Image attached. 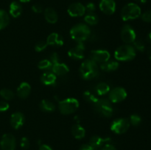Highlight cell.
I'll use <instances>...</instances> for the list:
<instances>
[{
    "label": "cell",
    "instance_id": "6da1fadb",
    "mask_svg": "<svg viewBox=\"0 0 151 150\" xmlns=\"http://www.w3.org/2000/svg\"><path fill=\"white\" fill-rule=\"evenodd\" d=\"M80 74L83 79L86 80H90L98 75L99 67L97 63L91 60V59H87L81 63L80 66Z\"/></svg>",
    "mask_w": 151,
    "mask_h": 150
},
{
    "label": "cell",
    "instance_id": "7a4b0ae2",
    "mask_svg": "<svg viewBox=\"0 0 151 150\" xmlns=\"http://www.w3.org/2000/svg\"><path fill=\"white\" fill-rule=\"evenodd\" d=\"M69 33L74 41L78 43H83L91 35V29L86 24L79 23L72 26Z\"/></svg>",
    "mask_w": 151,
    "mask_h": 150
},
{
    "label": "cell",
    "instance_id": "3957f363",
    "mask_svg": "<svg viewBox=\"0 0 151 150\" xmlns=\"http://www.w3.org/2000/svg\"><path fill=\"white\" fill-rule=\"evenodd\" d=\"M136 49L130 44H124L118 47L114 51V57L118 61H130L135 58Z\"/></svg>",
    "mask_w": 151,
    "mask_h": 150
},
{
    "label": "cell",
    "instance_id": "277c9868",
    "mask_svg": "<svg viewBox=\"0 0 151 150\" xmlns=\"http://www.w3.org/2000/svg\"><path fill=\"white\" fill-rule=\"evenodd\" d=\"M141 8L135 3H128L121 10V18L123 21L134 20L141 16Z\"/></svg>",
    "mask_w": 151,
    "mask_h": 150
},
{
    "label": "cell",
    "instance_id": "5b68a950",
    "mask_svg": "<svg viewBox=\"0 0 151 150\" xmlns=\"http://www.w3.org/2000/svg\"><path fill=\"white\" fill-rule=\"evenodd\" d=\"M79 101L75 98H66L58 102V110L63 115H71L79 108Z\"/></svg>",
    "mask_w": 151,
    "mask_h": 150
},
{
    "label": "cell",
    "instance_id": "8992f818",
    "mask_svg": "<svg viewBox=\"0 0 151 150\" xmlns=\"http://www.w3.org/2000/svg\"><path fill=\"white\" fill-rule=\"evenodd\" d=\"M95 111L100 116L109 118L114 114V107L110 100L106 99H98L94 104Z\"/></svg>",
    "mask_w": 151,
    "mask_h": 150
},
{
    "label": "cell",
    "instance_id": "52a82bcc",
    "mask_svg": "<svg viewBox=\"0 0 151 150\" xmlns=\"http://www.w3.org/2000/svg\"><path fill=\"white\" fill-rule=\"evenodd\" d=\"M129 120L125 118H119L112 121L111 124V130L115 134L121 135L125 133L130 127Z\"/></svg>",
    "mask_w": 151,
    "mask_h": 150
},
{
    "label": "cell",
    "instance_id": "ba28073f",
    "mask_svg": "<svg viewBox=\"0 0 151 150\" xmlns=\"http://www.w3.org/2000/svg\"><path fill=\"white\" fill-rule=\"evenodd\" d=\"M120 36L122 41L125 44H133L137 39V35L134 28L129 24H125L121 29Z\"/></svg>",
    "mask_w": 151,
    "mask_h": 150
},
{
    "label": "cell",
    "instance_id": "9c48e42d",
    "mask_svg": "<svg viewBox=\"0 0 151 150\" xmlns=\"http://www.w3.org/2000/svg\"><path fill=\"white\" fill-rule=\"evenodd\" d=\"M109 96L111 102L119 103L126 99L127 91L122 87H116L110 90Z\"/></svg>",
    "mask_w": 151,
    "mask_h": 150
},
{
    "label": "cell",
    "instance_id": "30bf717a",
    "mask_svg": "<svg viewBox=\"0 0 151 150\" xmlns=\"http://www.w3.org/2000/svg\"><path fill=\"white\" fill-rule=\"evenodd\" d=\"M16 140L14 135L6 133L2 135L0 141V150H15Z\"/></svg>",
    "mask_w": 151,
    "mask_h": 150
},
{
    "label": "cell",
    "instance_id": "8fae6325",
    "mask_svg": "<svg viewBox=\"0 0 151 150\" xmlns=\"http://www.w3.org/2000/svg\"><path fill=\"white\" fill-rule=\"evenodd\" d=\"M89 57V59L95 62L96 63L102 64V63L110 60L111 54L109 51H107V50L97 49L91 51V53H90Z\"/></svg>",
    "mask_w": 151,
    "mask_h": 150
},
{
    "label": "cell",
    "instance_id": "7c38bea8",
    "mask_svg": "<svg viewBox=\"0 0 151 150\" xmlns=\"http://www.w3.org/2000/svg\"><path fill=\"white\" fill-rule=\"evenodd\" d=\"M85 50L86 47L83 43H78L75 46L72 47L68 51V55L73 60H82L85 55Z\"/></svg>",
    "mask_w": 151,
    "mask_h": 150
},
{
    "label": "cell",
    "instance_id": "4fadbf2b",
    "mask_svg": "<svg viewBox=\"0 0 151 150\" xmlns=\"http://www.w3.org/2000/svg\"><path fill=\"white\" fill-rule=\"evenodd\" d=\"M67 13L72 17H81L86 13L85 6L80 2H74L68 7Z\"/></svg>",
    "mask_w": 151,
    "mask_h": 150
},
{
    "label": "cell",
    "instance_id": "5bb4252c",
    "mask_svg": "<svg viewBox=\"0 0 151 150\" xmlns=\"http://www.w3.org/2000/svg\"><path fill=\"white\" fill-rule=\"evenodd\" d=\"M100 10L106 15H112L116 10V2L114 0H101L99 4Z\"/></svg>",
    "mask_w": 151,
    "mask_h": 150
},
{
    "label": "cell",
    "instance_id": "9a60e30c",
    "mask_svg": "<svg viewBox=\"0 0 151 150\" xmlns=\"http://www.w3.org/2000/svg\"><path fill=\"white\" fill-rule=\"evenodd\" d=\"M10 125L15 129H19L24 125L25 121L24 116L21 112H15L10 116Z\"/></svg>",
    "mask_w": 151,
    "mask_h": 150
},
{
    "label": "cell",
    "instance_id": "2e32d148",
    "mask_svg": "<svg viewBox=\"0 0 151 150\" xmlns=\"http://www.w3.org/2000/svg\"><path fill=\"white\" fill-rule=\"evenodd\" d=\"M47 45L52 46H61L63 45V38L61 35H59L57 32H52L50 34L47 38Z\"/></svg>",
    "mask_w": 151,
    "mask_h": 150
},
{
    "label": "cell",
    "instance_id": "e0dca14e",
    "mask_svg": "<svg viewBox=\"0 0 151 150\" xmlns=\"http://www.w3.org/2000/svg\"><path fill=\"white\" fill-rule=\"evenodd\" d=\"M111 141V139L109 138H102L99 135H94L89 140V144L95 149L98 150L101 149L106 144H108Z\"/></svg>",
    "mask_w": 151,
    "mask_h": 150
},
{
    "label": "cell",
    "instance_id": "ac0fdd59",
    "mask_svg": "<svg viewBox=\"0 0 151 150\" xmlns=\"http://www.w3.org/2000/svg\"><path fill=\"white\" fill-rule=\"evenodd\" d=\"M31 93V86L28 82H23L19 85L16 91L17 96L20 99H24L27 98Z\"/></svg>",
    "mask_w": 151,
    "mask_h": 150
},
{
    "label": "cell",
    "instance_id": "d6986e66",
    "mask_svg": "<svg viewBox=\"0 0 151 150\" xmlns=\"http://www.w3.org/2000/svg\"><path fill=\"white\" fill-rule=\"evenodd\" d=\"M51 71L56 76H63L69 73V69L66 64L59 62L52 64Z\"/></svg>",
    "mask_w": 151,
    "mask_h": 150
},
{
    "label": "cell",
    "instance_id": "ffe728a7",
    "mask_svg": "<svg viewBox=\"0 0 151 150\" xmlns=\"http://www.w3.org/2000/svg\"><path fill=\"white\" fill-rule=\"evenodd\" d=\"M44 16L45 20L51 24H54L58 20V15L57 12L52 7H47L44 10Z\"/></svg>",
    "mask_w": 151,
    "mask_h": 150
},
{
    "label": "cell",
    "instance_id": "44dd1931",
    "mask_svg": "<svg viewBox=\"0 0 151 150\" xmlns=\"http://www.w3.org/2000/svg\"><path fill=\"white\" fill-rule=\"evenodd\" d=\"M41 82L45 85H53L56 82L57 76L52 71H46L41 75Z\"/></svg>",
    "mask_w": 151,
    "mask_h": 150
},
{
    "label": "cell",
    "instance_id": "7402d4cb",
    "mask_svg": "<svg viewBox=\"0 0 151 150\" xmlns=\"http://www.w3.org/2000/svg\"><path fill=\"white\" fill-rule=\"evenodd\" d=\"M72 135L75 139H83L86 136V129L79 124H75L72 126Z\"/></svg>",
    "mask_w": 151,
    "mask_h": 150
},
{
    "label": "cell",
    "instance_id": "603a6c76",
    "mask_svg": "<svg viewBox=\"0 0 151 150\" xmlns=\"http://www.w3.org/2000/svg\"><path fill=\"white\" fill-rule=\"evenodd\" d=\"M9 13L13 18L19 17L22 13V7L20 3L16 1H12L10 4Z\"/></svg>",
    "mask_w": 151,
    "mask_h": 150
},
{
    "label": "cell",
    "instance_id": "cb8c5ba5",
    "mask_svg": "<svg viewBox=\"0 0 151 150\" xmlns=\"http://www.w3.org/2000/svg\"><path fill=\"white\" fill-rule=\"evenodd\" d=\"M119 67V63L115 60H108L100 65V69L106 72H111L117 70Z\"/></svg>",
    "mask_w": 151,
    "mask_h": 150
},
{
    "label": "cell",
    "instance_id": "d4e9b609",
    "mask_svg": "<svg viewBox=\"0 0 151 150\" xmlns=\"http://www.w3.org/2000/svg\"><path fill=\"white\" fill-rule=\"evenodd\" d=\"M110 90V85L104 82H99L98 84H97V85L95 86V88H94L95 94H97L98 96L106 95V94H109Z\"/></svg>",
    "mask_w": 151,
    "mask_h": 150
},
{
    "label": "cell",
    "instance_id": "484cf974",
    "mask_svg": "<svg viewBox=\"0 0 151 150\" xmlns=\"http://www.w3.org/2000/svg\"><path fill=\"white\" fill-rule=\"evenodd\" d=\"M39 107L42 111L46 112V113H52V112H54L56 109L54 103L48 99L41 100Z\"/></svg>",
    "mask_w": 151,
    "mask_h": 150
},
{
    "label": "cell",
    "instance_id": "4316f807",
    "mask_svg": "<svg viewBox=\"0 0 151 150\" xmlns=\"http://www.w3.org/2000/svg\"><path fill=\"white\" fill-rule=\"evenodd\" d=\"M10 22V16L4 10L0 9V30L7 27Z\"/></svg>",
    "mask_w": 151,
    "mask_h": 150
},
{
    "label": "cell",
    "instance_id": "83f0119b",
    "mask_svg": "<svg viewBox=\"0 0 151 150\" xmlns=\"http://www.w3.org/2000/svg\"><path fill=\"white\" fill-rule=\"evenodd\" d=\"M84 21L87 25H96L99 22V18L97 15L94 13H87L84 17Z\"/></svg>",
    "mask_w": 151,
    "mask_h": 150
},
{
    "label": "cell",
    "instance_id": "f1b7e54d",
    "mask_svg": "<svg viewBox=\"0 0 151 150\" xmlns=\"http://www.w3.org/2000/svg\"><path fill=\"white\" fill-rule=\"evenodd\" d=\"M83 96L85 101L92 104H94L98 100V97L97 96L95 93L91 91H86L83 94Z\"/></svg>",
    "mask_w": 151,
    "mask_h": 150
},
{
    "label": "cell",
    "instance_id": "f546056e",
    "mask_svg": "<svg viewBox=\"0 0 151 150\" xmlns=\"http://www.w3.org/2000/svg\"><path fill=\"white\" fill-rule=\"evenodd\" d=\"M52 66V63H51V61L50 60H47V59L41 60L38 63V69L43 71H51Z\"/></svg>",
    "mask_w": 151,
    "mask_h": 150
},
{
    "label": "cell",
    "instance_id": "4dcf8cb0",
    "mask_svg": "<svg viewBox=\"0 0 151 150\" xmlns=\"http://www.w3.org/2000/svg\"><path fill=\"white\" fill-rule=\"evenodd\" d=\"M0 96H1L5 101H10V100H12L15 96L14 93L13 92V91H11L10 89H8V88H2V89L0 91Z\"/></svg>",
    "mask_w": 151,
    "mask_h": 150
},
{
    "label": "cell",
    "instance_id": "1f68e13d",
    "mask_svg": "<svg viewBox=\"0 0 151 150\" xmlns=\"http://www.w3.org/2000/svg\"><path fill=\"white\" fill-rule=\"evenodd\" d=\"M142 119L140 116L138 114H132L129 118V122L130 124L133 125L134 126H139L141 124Z\"/></svg>",
    "mask_w": 151,
    "mask_h": 150
},
{
    "label": "cell",
    "instance_id": "d6a6232c",
    "mask_svg": "<svg viewBox=\"0 0 151 150\" xmlns=\"http://www.w3.org/2000/svg\"><path fill=\"white\" fill-rule=\"evenodd\" d=\"M133 46H134L135 49L138 50V51H141V52L144 51L145 49V43L141 39H136L134 41V43H133Z\"/></svg>",
    "mask_w": 151,
    "mask_h": 150
},
{
    "label": "cell",
    "instance_id": "836d02e7",
    "mask_svg": "<svg viewBox=\"0 0 151 150\" xmlns=\"http://www.w3.org/2000/svg\"><path fill=\"white\" fill-rule=\"evenodd\" d=\"M47 44L46 41H38L35 46V50L37 51V52H41V51H44L46 48L47 47Z\"/></svg>",
    "mask_w": 151,
    "mask_h": 150
},
{
    "label": "cell",
    "instance_id": "e575fe53",
    "mask_svg": "<svg viewBox=\"0 0 151 150\" xmlns=\"http://www.w3.org/2000/svg\"><path fill=\"white\" fill-rule=\"evenodd\" d=\"M20 146L23 149H27L29 147V141L27 137H23L21 138L20 141Z\"/></svg>",
    "mask_w": 151,
    "mask_h": 150
},
{
    "label": "cell",
    "instance_id": "d590c367",
    "mask_svg": "<svg viewBox=\"0 0 151 150\" xmlns=\"http://www.w3.org/2000/svg\"><path fill=\"white\" fill-rule=\"evenodd\" d=\"M141 18L143 21L150 23L151 22V10L145 12L143 14H141Z\"/></svg>",
    "mask_w": 151,
    "mask_h": 150
},
{
    "label": "cell",
    "instance_id": "8d00e7d4",
    "mask_svg": "<svg viewBox=\"0 0 151 150\" xmlns=\"http://www.w3.org/2000/svg\"><path fill=\"white\" fill-rule=\"evenodd\" d=\"M86 12H87L88 13H94L96 10V6L95 4L93 2H88L87 3L86 5L85 6Z\"/></svg>",
    "mask_w": 151,
    "mask_h": 150
},
{
    "label": "cell",
    "instance_id": "74e56055",
    "mask_svg": "<svg viewBox=\"0 0 151 150\" xmlns=\"http://www.w3.org/2000/svg\"><path fill=\"white\" fill-rule=\"evenodd\" d=\"M49 60L51 61V63H52V64H55V63H57L60 62L58 54L56 52H53L52 54H50V57Z\"/></svg>",
    "mask_w": 151,
    "mask_h": 150
},
{
    "label": "cell",
    "instance_id": "f35d334b",
    "mask_svg": "<svg viewBox=\"0 0 151 150\" xmlns=\"http://www.w3.org/2000/svg\"><path fill=\"white\" fill-rule=\"evenodd\" d=\"M32 10L35 13H41L44 11L43 7L39 4H35L32 6Z\"/></svg>",
    "mask_w": 151,
    "mask_h": 150
},
{
    "label": "cell",
    "instance_id": "ab89813d",
    "mask_svg": "<svg viewBox=\"0 0 151 150\" xmlns=\"http://www.w3.org/2000/svg\"><path fill=\"white\" fill-rule=\"evenodd\" d=\"M10 108V105L5 101H0V112H5Z\"/></svg>",
    "mask_w": 151,
    "mask_h": 150
},
{
    "label": "cell",
    "instance_id": "60d3db41",
    "mask_svg": "<svg viewBox=\"0 0 151 150\" xmlns=\"http://www.w3.org/2000/svg\"><path fill=\"white\" fill-rule=\"evenodd\" d=\"M79 150H96L91 144H83L80 146Z\"/></svg>",
    "mask_w": 151,
    "mask_h": 150
},
{
    "label": "cell",
    "instance_id": "b9f144b4",
    "mask_svg": "<svg viewBox=\"0 0 151 150\" xmlns=\"http://www.w3.org/2000/svg\"><path fill=\"white\" fill-rule=\"evenodd\" d=\"M100 150H117L116 147L113 145V144H110V143H108L106 144Z\"/></svg>",
    "mask_w": 151,
    "mask_h": 150
},
{
    "label": "cell",
    "instance_id": "7bdbcfd3",
    "mask_svg": "<svg viewBox=\"0 0 151 150\" xmlns=\"http://www.w3.org/2000/svg\"><path fill=\"white\" fill-rule=\"evenodd\" d=\"M38 150H53L51 146H50L47 144H41L39 146V149Z\"/></svg>",
    "mask_w": 151,
    "mask_h": 150
},
{
    "label": "cell",
    "instance_id": "ee69618b",
    "mask_svg": "<svg viewBox=\"0 0 151 150\" xmlns=\"http://www.w3.org/2000/svg\"><path fill=\"white\" fill-rule=\"evenodd\" d=\"M147 57H148V58L150 59V60H151V46L148 49H147Z\"/></svg>",
    "mask_w": 151,
    "mask_h": 150
},
{
    "label": "cell",
    "instance_id": "f6af8a7d",
    "mask_svg": "<svg viewBox=\"0 0 151 150\" xmlns=\"http://www.w3.org/2000/svg\"><path fill=\"white\" fill-rule=\"evenodd\" d=\"M32 0H19V1L20 2H22V3H27V2H29V1H31Z\"/></svg>",
    "mask_w": 151,
    "mask_h": 150
},
{
    "label": "cell",
    "instance_id": "bcb514c9",
    "mask_svg": "<svg viewBox=\"0 0 151 150\" xmlns=\"http://www.w3.org/2000/svg\"><path fill=\"white\" fill-rule=\"evenodd\" d=\"M147 39H148L149 42H150L151 44V32L148 34V35H147Z\"/></svg>",
    "mask_w": 151,
    "mask_h": 150
},
{
    "label": "cell",
    "instance_id": "7dc6e473",
    "mask_svg": "<svg viewBox=\"0 0 151 150\" xmlns=\"http://www.w3.org/2000/svg\"><path fill=\"white\" fill-rule=\"evenodd\" d=\"M136 1H138V2H139V3H142V4H144V3L146 2V1H147V0H136Z\"/></svg>",
    "mask_w": 151,
    "mask_h": 150
}]
</instances>
